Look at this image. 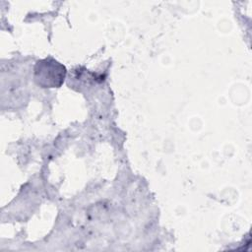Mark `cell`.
I'll use <instances>...</instances> for the list:
<instances>
[{
    "label": "cell",
    "mask_w": 252,
    "mask_h": 252,
    "mask_svg": "<svg viewBox=\"0 0 252 252\" xmlns=\"http://www.w3.org/2000/svg\"><path fill=\"white\" fill-rule=\"evenodd\" d=\"M66 68L52 57L38 60L33 68V80L40 88H59L65 81Z\"/></svg>",
    "instance_id": "obj_1"
}]
</instances>
